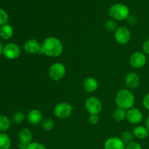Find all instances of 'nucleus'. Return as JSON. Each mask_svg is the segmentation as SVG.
Instances as JSON below:
<instances>
[{
    "mask_svg": "<svg viewBox=\"0 0 149 149\" xmlns=\"http://www.w3.org/2000/svg\"><path fill=\"white\" fill-rule=\"evenodd\" d=\"M63 52V45L58 38L48 36L42 44L41 53L51 58L60 56Z\"/></svg>",
    "mask_w": 149,
    "mask_h": 149,
    "instance_id": "obj_1",
    "label": "nucleus"
},
{
    "mask_svg": "<svg viewBox=\"0 0 149 149\" xmlns=\"http://www.w3.org/2000/svg\"><path fill=\"white\" fill-rule=\"evenodd\" d=\"M135 97L133 93L129 89H122L116 93L115 102L117 108L127 111L133 107Z\"/></svg>",
    "mask_w": 149,
    "mask_h": 149,
    "instance_id": "obj_2",
    "label": "nucleus"
},
{
    "mask_svg": "<svg viewBox=\"0 0 149 149\" xmlns=\"http://www.w3.org/2000/svg\"><path fill=\"white\" fill-rule=\"evenodd\" d=\"M109 15L114 20H125L130 16V10L123 4H115L110 7Z\"/></svg>",
    "mask_w": 149,
    "mask_h": 149,
    "instance_id": "obj_3",
    "label": "nucleus"
},
{
    "mask_svg": "<svg viewBox=\"0 0 149 149\" xmlns=\"http://www.w3.org/2000/svg\"><path fill=\"white\" fill-rule=\"evenodd\" d=\"M73 106L68 102H61L55 105L53 109L54 116L60 119H67L71 115Z\"/></svg>",
    "mask_w": 149,
    "mask_h": 149,
    "instance_id": "obj_4",
    "label": "nucleus"
},
{
    "mask_svg": "<svg viewBox=\"0 0 149 149\" xmlns=\"http://www.w3.org/2000/svg\"><path fill=\"white\" fill-rule=\"evenodd\" d=\"M49 77L52 80L58 81L63 79L66 74L65 66L63 63L59 62L54 63L50 65L49 68Z\"/></svg>",
    "mask_w": 149,
    "mask_h": 149,
    "instance_id": "obj_5",
    "label": "nucleus"
},
{
    "mask_svg": "<svg viewBox=\"0 0 149 149\" xmlns=\"http://www.w3.org/2000/svg\"><path fill=\"white\" fill-rule=\"evenodd\" d=\"M84 106L87 111L90 114L98 115L103 109V105L100 100L95 96H91L87 98L84 103Z\"/></svg>",
    "mask_w": 149,
    "mask_h": 149,
    "instance_id": "obj_6",
    "label": "nucleus"
},
{
    "mask_svg": "<svg viewBox=\"0 0 149 149\" xmlns=\"http://www.w3.org/2000/svg\"><path fill=\"white\" fill-rule=\"evenodd\" d=\"M115 41L121 45H125L130 42L131 39V32L125 26H119L113 32Z\"/></svg>",
    "mask_w": 149,
    "mask_h": 149,
    "instance_id": "obj_7",
    "label": "nucleus"
},
{
    "mask_svg": "<svg viewBox=\"0 0 149 149\" xmlns=\"http://www.w3.org/2000/svg\"><path fill=\"white\" fill-rule=\"evenodd\" d=\"M147 57L145 53L143 52L137 51L132 53L130 58V63L134 68L140 69L144 67L146 64Z\"/></svg>",
    "mask_w": 149,
    "mask_h": 149,
    "instance_id": "obj_8",
    "label": "nucleus"
},
{
    "mask_svg": "<svg viewBox=\"0 0 149 149\" xmlns=\"http://www.w3.org/2000/svg\"><path fill=\"white\" fill-rule=\"evenodd\" d=\"M21 53V49L19 45L15 43H8L4 47L3 55L10 60H15L19 58Z\"/></svg>",
    "mask_w": 149,
    "mask_h": 149,
    "instance_id": "obj_9",
    "label": "nucleus"
},
{
    "mask_svg": "<svg viewBox=\"0 0 149 149\" xmlns=\"http://www.w3.org/2000/svg\"><path fill=\"white\" fill-rule=\"evenodd\" d=\"M143 119L142 111L137 108H131L127 111L126 119L131 125H139Z\"/></svg>",
    "mask_w": 149,
    "mask_h": 149,
    "instance_id": "obj_10",
    "label": "nucleus"
},
{
    "mask_svg": "<svg viewBox=\"0 0 149 149\" xmlns=\"http://www.w3.org/2000/svg\"><path fill=\"white\" fill-rule=\"evenodd\" d=\"M25 52L31 55H36L41 53L42 45L35 39H31L26 41L23 46Z\"/></svg>",
    "mask_w": 149,
    "mask_h": 149,
    "instance_id": "obj_11",
    "label": "nucleus"
},
{
    "mask_svg": "<svg viewBox=\"0 0 149 149\" xmlns=\"http://www.w3.org/2000/svg\"><path fill=\"white\" fill-rule=\"evenodd\" d=\"M125 84L127 88L129 90H135L139 87L141 84L140 76L135 72H130L127 74L125 79Z\"/></svg>",
    "mask_w": 149,
    "mask_h": 149,
    "instance_id": "obj_12",
    "label": "nucleus"
},
{
    "mask_svg": "<svg viewBox=\"0 0 149 149\" xmlns=\"http://www.w3.org/2000/svg\"><path fill=\"white\" fill-rule=\"evenodd\" d=\"M104 149H125L126 145L118 137H111L108 138L104 143Z\"/></svg>",
    "mask_w": 149,
    "mask_h": 149,
    "instance_id": "obj_13",
    "label": "nucleus"
},
{
    "mask_svg": "<svg viewBox=\"0 0 149 149\" xmlns=\"http://www.w3.org/2000/svg\"><path fill=\"white\" fill-rule=\"evenodd\" d=\"M27 120L31 125H37L39 124L42 123V113L38 109H31L29 111L27 116Z\"/></svg>",
    "mask_w": 149,
    "mask_h": 149,
    "instance_id": "obj_14",
    "label": "nucleus"
},
{
    "mask_svg": "<svg viewBox=\"0 0 149 149\" xmlns=\"http://www.w3.org/2000/svg\"><path fill=\"white\" fill-rule=\"evenodd\" d=\"M98 87V81L94 77H87L84 80V82H83L84 90L88 93H93L97 91Z\"/></svg>",
    "mask_w": 149,
    "mask_h": 149,
    "instance_id": "obj_15",
    "label": "nucleus"
},
{
    "mask_svg": "<svg viewBox=\"0 0 149 149\" xmlns=\"http://www.w3.org/2000/svg\"><path fill=\"white\" fill-rule=\"evenodd\" d=\"M18 138L19 142L29 145L32 142L33 135L30 130H29L28 128H23V129L20 130L19 132Z\"/></svg>",
    "mask_w": 149,
    "mask_h": 149,
    "instance_id": "obj_16",
    "label": "nucleus"
},
{
    "mask_svg": "<svg viewBox=\"0 0 149 149\" xmlns=\"http://www.w3.org/2000/svg\"><path fill=\"white\" fill-rule=\"evenodd\" d=\"M132 132H133L135 138L140 140L146 139L149 135V131L148 129L146 127V126H142V125H138V126L135 127Z\"/></svg>",
    "mask_w": 149,
    "mask_h": 149,
    "instance_id": "obj_17",
    "label": "nucleus"
},
{
    "mask_svg": "<svg viewBox=\"0 0 149 149\" xmlns=\"http://www.w3.org/2000/svg\"><path fill=\"white\" fill-rule=\"evenodd\" d=\"M13 33L14 31H13V27L7 23L1 26L0 29V36L5 40L12 38V36H13Z\"/></svg>",
    "mask_w": 149,
    "mask_h": 149,
    "instance_id": "obj_18",
    "label": "nucleus"
},
{
    "mask_svg": "<svg viewBox=\"0 0 149 149\" xmlns=\"http://www.w3.org/2000/svg\"><path fill=\"white\" fill-rule=\"evenodd\" d=\"M11 147V140L8 135L0 132V149H10Z\"/></svg>",
    "mask_w": 149,
    "mask_h": 149,
    "instance_id": "obj_19",
    "label": "nucleus"
},
{
    "mask_svg": "<svg viewBox=\"0 0 149 149\" xmlns=\"http://www.w3.org/2000/svg\"><path fill=\"white\" fill-rule=\"evenodd\" d=\"M126 116L127 111L125 109H120V108H117L116 109H115L113 113V118L116 122H122L126 119Z\"/></svg>",
    "mask_w": 149,
    "mask_h": 149,
    "instance_id": "obj_20",
    "label": "nucleus"
},
{
    "mask_svg": "<svg viewBox=\"0 0 149 149\" xmlns=\"http://www.w3.org/2000/svg\"><path fill=\"white\" fill-rule=\"evenodd\" d=\"M11 125L10 119L6 116L0 115V132H4L9 130Z\"/></svg>",
    "mask_w": 149,
    "mask_h": 149,
    "instance_id": "obj_21",
    "label": "nucleus"
},
{
    "mask_svg": "<svg viewBox=\"0 0 149 149\" xmlns=\"http://www.w3.org/2000/svg\"><path fill=\"white\" fill-rule=\"evenodd\" d=\"M55 122L53 119H50V118H47V119H44L41 123V127H42V130H44L45 131L52 130L55 127Z\"/></svg>",
    "mask_w": 149,
    "mask_h": 149,
    "instance_id": "obj_22",
    "label": "nucleus"
},
{
    "mask_svg": "<svg viewBox=\"0 0 149 149\" xmlns=\"http://www.w3.org/2000/svg\"><path fill=\"white\" fill-rule=\"evenodd\" d=\"M135 138L134 136V134L132 131H125L122 134V136H121V139L122 141L125 143V145H127V144L133 142V139Z\"/></svg>",
    "mask_w": 149,
    "mask_h": 149,
    "instance_id": "obj_23",
    "label": "nucleus"
},
{
    "mask_svg": "<svg viewBox=\"0 0 149 149\" xmlns=\"http://www.w3.org/2000/svg\"><path fill=\"white\" fill-rule=\"evenodd\" d=\"M26 116L23 112L17 111L13 116V122L15 124H20L26 119Z\"/></svg>",
    "mask_w": 149,
    "mask_h": 149,
    "instance_id": "obj_24",
    "label": "nucleus"
},
{
    "mask_svg": "<svg viewBox=\"0 0 149 149\" xmlns=\"http://www.w3.org/2000/svg\"><path fill=\"white\" fill-rule=\"evenodd\" d=\"M104 27L106 31L109 32H114L117 29V24H116V21L114 20H108L105 23Z\"/></svg>",
    "mask_w": 149,
    "mask_h": 149,
    "instance_id": "obj_25",
    "label": "nucleus"
},
{
    "mask_svg": "<svg viewBox=\"0 0 149 149\" xmlns=\"http://www.w3.org/2000/svg\"><path fill=\"white\" fill-rule=\"evenodd\" d=\"M8 22V14L5 10L0 8V26L7 24Z\"/></svg>",
    "mask_w": 149,
    "mask_h": 149,
    "instance_id": "obj_26",
    "label": "nucleus"
},
{
    "mask_svg": "<svg viewBox=\"0 0 149 149\" xmlns=\"http://www.w3.org/2000/svg\"><path fill=\"white\" fill-rule=\"evenodd\" d=\"M27 149H47L45 146L38 142H31L28 146Z\"/></svg>",
    "mask_w": 149,
    "mask_h": 149,
    "instance_id": "obj_27",
    "label": "nucleus"
},
{
    "mask_svg": "<svg viewBox=\"0 0 149 149\" xmlns=\"http://www.w3.org/2000/svg\"><path fill=\"white\" fill-rule=\"evenodd\" d=\"M99 122V116L97 114H90L88 122L92 125H96Z\"/></svg>",
    "mask_w": 149,
    "mask_h": 149,
    "instance_id": "obj_28",
    "label": "nucleus"
},
{
    "mask_svg": "<svg viewBox=\"0 0 149 149\" xmlns=\"http://www.w3.org/2000/svg\"><path fill=\"white\" fill-rule=\"evenodd\" d=\"M125 149H143V148L139 143L134 142L133 141V142L126 145Z\"/></svg>",
    "mask_w": 149,
    "mask_h": 149,
    "instance_id": "obj_29",
    "label": "nucleus"
},
{
    "mask_svg": "<svg viewBox=\"0 0 149 149\" xmlns=\"http://www.w3.org/2000/svg\"><path fill=\"white\" fill-rule=\"evenodd\" d=\"M142 49L143 53H145L146 55H149V39L146 40L143 42L142 45Z\"/></svg>",
    "mask_w": 149,
    "mask_h": 149,
    "instance_id": "obj_30",
    "label": "nucleus"
},
{
    "mask_svg": "<svg viewBox=\"0 0 149 149\" xmlns=\"http://www.w3.org/2000/svg\"><path fill=\"white\" fill-rule=\"evenodd\" d=\"M143 106L146 110L149 111V93L143 98Z\"/></svg>",
    "mask_w": 149,
    "mask_h": 149,
    "instance_id": "obj_31",
    "label": "nucleus"
},
{
    "mask_svg": "<svg viewBox=\"0 0 149 149\" xmlns=\"http://www.w3.org/2000/svg\"><path fill=\"white\" fill-rule=\"evenodd\" d=\"M128 21L131 25H136L138 23V18L135 15H130L127 18Z\"/></svg>",
    "mask_w": 149,
    "mask_h": 149,
    "instance_id": "obj_32",
    "label": "nucleus"
},
{
    "mask_svg": "<svg viewBox=\"0 0 149 149\" xmlns=\"http://www.w3.org/2000/svg\"><path fill=\"white\" fill-rule=\"evenodd\" d=\"M28 146H29V145H28V144L23 143H21V142L18 143L19 149H27Z\"/></svg>",
    "mask_w": 149,
    "mask_h": 149,
    "instance_id": "obj_33",
    "label": "nucleus"
},
{
    "mask_svg": "<svg viewBox=\"0 0 149 149\" xmlns=\"http://www.w3.org/2000/svg\"><path fill=\"white\" fill-rule=\"evenodd\" d=\"M146 127L148 129V130L149 131V116L147 117L146 121Z\"/></svg>",
    "mask_w": 149,
    "mask_h": 149,
    "instance_id": "obj_34",
    "label": "nucleus"
},
{
    "mask_svg": "<svg viewBox=\"0 0 149 149\" xmlns=\"http://www.w3.org/2000/svg\"><path fill=\"white\" fill-rule=\"evenodd\" d=\"M3 49H4V47H3L1 42H0V55H1V54H3Z\"/></svg>",
    "mask_w": 149,
    "mask_h": 149,
    "instance_id": "obj_35",
    "label": "nucleus"
}]
</instances>
